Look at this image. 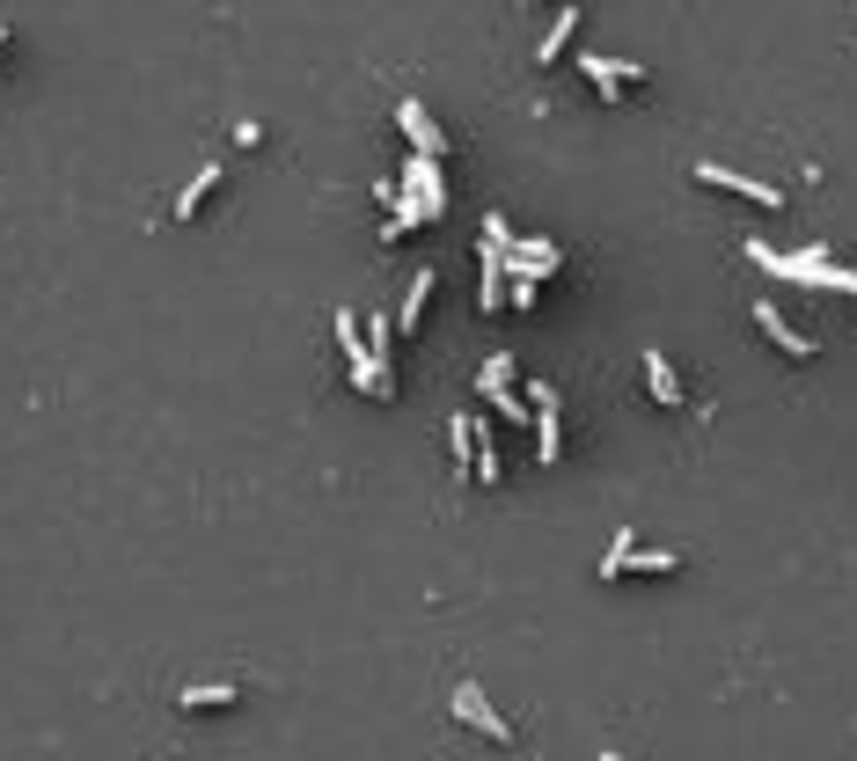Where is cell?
Returning <instances> with one entry per match:
<instances>
[{
  "mask_svg": "<svg viewBox=\"0 0 857 761\" xmlns=\"http://www.w3.org/2000/svg\"><path fill=\"white\" fill-rule=\"evenodd\" d=\"M520 381V367H514V352H491L484 359V373H477V395H484V403H498V411H506V425H536V403H528V395L514 389Z\"/></svg>",
  "mask_w": 857,
  "mask_h": 761,
  "instance_id": "6da1fadb",
  "label": "cell"
},
{
  "mask_svg": "<svg viewBox=\"0 0 857 761\" xmlns=\"http://www.w3.org/2000/svg\"><path fill=\"white\" fill-rule=\"evenodd\" d=\"M447 711L462 717V725H477V733L484 739H498V747H506V739H514V725H506V717L491 711V695L477 681H455V695H447Z\"/></svg>",
  "mask_w": 857,
  "mask_h": 761,
  "instance_id": "7a4b0ae2",
  "label": "cell"
},
{
  "mask_svg": "<svg viewBox=\"0 0 857 761\" xmlns=\"http://www.w3.org/2000/svg\"><path fill=\"white\" fill-rule=\"evenodd\" d=\"M696 183H711V191H733V198H748V205H784L777 183H762V176H740V169H726V162H696Z\"/></svg>",
  "mask_w": 857,
  "mask_h": 761,
  "instance_id": "3957f363",
  "label": "cell"
},
{
  "mask_svg": "<svg viewBox=\"0 0 857 761\" xmlns=\"http://www.w3.org/2000/svg\"><path fill=\"white\" fill-rule=\"evenodd\" d=\"M528 403H536V462L550 468L564 454V418H557V389H550V381H536V389H528Z\"/></svg>",
  "mask_w": 857,
  "mask_h": 761,
  "instance_id": "277c9868",
  "label": "cell"
},
{
  "mask_svg": "<svg viewBox=\"0 0 857 761\" xmlns=\"http://www.w3.org/2000/svg\"><path fill=\"white\" fill-rule=\"evenodd\" d=\"M564 271V249L557 242H506V278H557Z\"/></svg>",
  "mask_w": 857,
  "mask_h": 761,
  "instance_id": "5b68a950",
  "label": "cell"
},
{
  "mask_svg": "<svg viewBox=\"0 0 857 761\" xmlns=\"http://www.w3.org/2000/svg\"><path fill=\"white\" fill-rule=\"evenodd\" d=\"M396 132H403V140H411L418 154H441V162H447V132L433 124V110H425L418 96H403V103H396Z\"/></svg>",
  "mask_w": 857,
  "mask_h": 761,
  "instance_id": "8992f818",
  "label": "cell"
},
{
  "mask_svg": "<svg viewBox=\"0 0 857 761\" xmlns=\"http://www.w3.org/2000/svg\"><path fill=\"white\" fill-rule=\"evenodd\" d=\"M579 74L594 81V96L601 103H623L631 96V81H645V67H615V59H601V51H579Z\"/></svg>",
  "mask_w": 857,
  "mask_h": 761,
  "instance_id": "52a82bcc",
  "label": "cell"
},
{
  "mask_svg": "<svg viewBox=\"0 0 857 761\" xmlns=\"http://www.w3.org/2000/svg\"><path fill=\"white\" fill-rule=\"evenodd\" d=\"M748 316H755V330H762V337H770V344H777L784 359H799V367H807V359H813V337H807V330H791V322H784L777 308H770V300H755Z\"/></svg>",
  "mask_w": 857,
  "mask_h": 761,
  "instance_id": "ba28073f",
  "label": "cell"
},
{
  "mask_svg": "<svg viewBox=\"0 0 857 761\" xmlns=\"http://www.w3.org/2000/svg\"><path fill=\"white\" fill-rule=\"evenodd\" d=\"M645 389H653V403L682 411V373H674V359H667L660 344H645Z\"/></svg>",
  "mask_w": 857,
  "mask_h": 761,
  "instance_id": "9c48e42d",
  "label": "cell"
},
{
  "mask_svg": "<svg viewBox=\"0 0 857 761\" xmlns=\"http://www.w3.org/2000/svg\"><path fill=\"white\" fill-rule=\"evenodd\" d=\"M425 300H433V271H411V286L396 300V337H418L425 330Z\"/></svg>",
  "mask_w": 857,
  "mask_h": 761,
  "instance_id": "30bf717a",
  "label": "cell"
},
{
  "mask_svg": "<svg viewBox=\"0 0 857 761\" xmlns=\"http://www.w3.org/2000/svg\"><path fill=\"white\" fill-rule=\"evenodd\" d=\"M477 440H484V425L477 418H447V454H455V476H477Z\"/></svg>",
  "mask_w": 857,
  "mask_h": 761,
  "instance_id": "8fae6325",
  "label": "cell"
},
{
  "mask_svg": "<svg viewBox=\"0 0 857 761\" xmlns=\"http://www.w3.org/2000/svg\"><path fill=\"white\" fill-rule=\"evenodd\" d=\"M213 191H221V162H206V169H198L191 183L176 191V205H169V213H176V221H198V213H206V198H213Z\"/></svg>",
  "mask_w": 857,
  "mask_h": 761,
  "instance_id": "7c38bea8",
  "label": "cell"
},
{
  "mask_svg": "<svg viewBox=\"0 0 857 761\" xmlns=\"http://www.w3.org/2000/svg\"><path fill=\"white\" fill-rule=\"evenodd\" d=\"M572 29H579V0H564V8H557V23L542 29V45H536V67H557V59H564V45H572Z\"/></svg>",
  "mask_w": 857,
  "mask_h": 761,
  "instance_id": "4fadbf2b",
  "label": "cell"
},
{
  "mask_svg": "<svg viewBox=\"0 0 857 761\" xmlns=\"http://www.w3.org/2000/svg\"><path fill=\"white\" fill-rule=\"evenodd\" d=\"M235 695H243V688H235V681H198V688H184L176 703H184V711H227Z\"/></svg>",
  "mask_w": 857,
  "mask_h": 761,
  "instance_id": "5bb4252c",
  "label": "cell"
},
{
  "mask_svg": "<svg viewBox=\"0 0 857 761\" xmlns=\"http://www.w3.org/2000/svg\"><path fill=\"white\" fill-rule=\"evenodd\" d=\"M477 484H506V454L491 440H477Z\"/></svg>",
  "mask_w": 857,
  "mask_h": 761,
  "instance_id": "9a60e30c",
  "label": "cell"
},
{
  "mask_svg": "<svg viewBox=\"0 0 857 761\" xmlns=\"http://www.w3.org/2000/svg\"><path fill=\"white\" fill-rule=\"evenodd\" d=\"M631 549L637 542H631V527H623V535L609 542V557H601V579H623V571H631Z\"/></svg>",
  "mask_w": 857,
  "mask_h": 761,
  "instance_id": "2e32d148",
  "label": "cell"
},
{
  "mask_svg": "<svg viewBox=\"0 0 857 761\" xmlns=\"http://www.w3.org/2000/svg\"><path fill=\"white\" fill-rule=\"evenodd\" d=\"M631 571H682V549H631Z\"/></svg>",
  "mask_w": 857,
  "mask_h": 761,
  "instance_id": "e0dca14e",
  "label": "cell"
},
{
  "mask_svg": "<svg viewBox=\"0 0 857 761\" xmlns=\"http://www.w3.org/2000/svg\"><path fill=\"white\" fill-rule=\"evenodd\" d=\"M389 337H396V322H389V316H374V322H367V344L381 352V359H389Z\"/></svg>",
  "mask_w": 857,
  "mask_h": 761,
  "instance_id": "ac0fdd59",
  "label": "cell"
},
{
  "mask_svg": "<svg viewBox=\"0 0 857 761\" xmlns=\"http://www.w3.org/2000/svg\"><path fill=\"white\" fill-rule=\"evenodd\" d=\"M0 51H8V23H0Z\"/></svg>",
  "mask_w": 857,
  "mask_h": 761,
  "instance_id": "d6986e66",
  "label": "cell"
}]
</instances>
